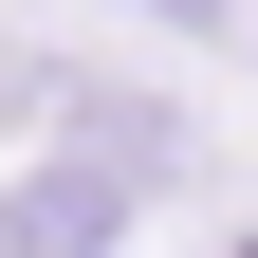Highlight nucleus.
Instances as JSON below:
<instances>
[{
	"mask_svg": "<svg viewBox=\"0 0 258 258\" xmlns=\"http://www.w3.org/2000/svg\"><path fill=\"white\" fill-rule=\"evenodd\" d=\"M240 258H258V240H240Z\"/></svg>",
	"mask_w": 258,
	"mask_h": 258,
	"instance_id": "f03ea898",
	"label": "nucleus"
},
{
	"mask_svg": "<svg viewBox=\"0 0 258 258\" xmlns=\"http://www.w3.org/2000/svg\"><path fill=\"white\" fill-rule=\"evenodd\" d=\"M166 184V148L148 129H111V148H74V166H37L19 203H0V258H111V221Z\"/></svg>",
	"mask_w": 258,
	"mask_h": 258,
	"instance_id": "f257e3e1",
	"label": "nucleus"
}]
</instances>
